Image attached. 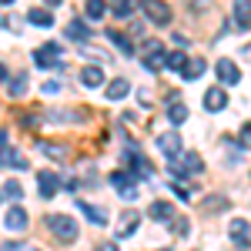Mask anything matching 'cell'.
Here are the masks:
<instances>
[{"instance_id": "1", "label": "cell", "mask_w": 251, "mask_h": 251, "mask_svg": "<svg viewBox=\"0 0 251 251\" xmlns=\"http://www.w3.org/2000/svg\"><path fill=\"white\" fill-rule=\"evenodd\" d=\"M47 228H50V234L60 238V241H74V238H77V221L67 218V214H50V218H47Z\"/></svg>"}, {"instance_id": "2", "label": "cell", "mask_w": 251, "mask_h": 251, "mask_svg": "<svg viewBox=\"0 0 251 251\" xmlns=\"http://www.w3.org/2000/svg\"><path fill=\"white\" fill-rule=\"evenodd\" d=\"M34 60H37L40 71H60L64 67V57H60V47L57 44H44L34 50Z\"/></svg>"}, {"instance_id": "3", "label": "cell", "mask_w": 251, "mask_h": 251, "mask_svg": "<svg viewBox=\"0 0 251 251\" xmlns=\"http://www.w3.org/2000/svg\"><path fill=\"white\" fill-rule=\"evenodd\" d=\"M141 10H144L148 20L157 24V27H168V24H171V7L161 3V0H141Z\"/></svg>"}, {"instance_id": "4", "label": "cell", "mask_w": 251, "mask_h": 251, "mask_svg": "<svg viewBox=\"0 0 251 251\" xmlns=\"http://www.w3.org/2000/svg\"><path fill=\"white\" fill-rule=\"evenodd\" d=\"M111 184L121 191V198H124V201H134V198H137L134 174H131V171H114V174H111Z\"/></svg>"}, {"instance_id": "5", "label": "cell", "mask_w": 251, "mask_h": 251, "mask_svg": "<svg viewBox=\"0 0 251 251\" xmlns=\"http://www.w3.org/2000/svg\"><path fill=\"white\" fill-rule=\"evenodd\" d=\"M228 231H231V241L238 245V248H251V225H248V221H241V218H234V221H231V228H228Z\"/></svg>"}, {"instance_id": "6", "label": "cell", "mask_w": 251, "mask_h": 251, "mask_svg": "<svg viewBox=\"0 0 251 251\" xmlns=\"http://www.w3.org/2000/svg\"><path fill=\"white\" fill-rule=\"evenodd\" d=\"M57 174L54 171H40L37 174V191H40V198H44V201H50V198H54V194H57Z\"/></svg>"}, {"instance_id": "7", "label": "cell", "mask_w": 251, "mask_h": 251, "mask_svg": "<svg viewBox=\"0 0 251 251\" xmlns=\"http://www.w3.org/2000/svg\"><path fill=\"white\" fill-rule=\"evenodd\" d=\"M27 221H30V218H27V211H24L20 204H14V208L7 211V221H3V225H7V231L24 234V231H27Z\"/></svg>"}, {"instance_id": "8", "label": "cell", "mask_w": 251, "mask_h": 251, "mask_svg": "<svg viewBox=\"0 0 251 251\" xmlns=\"http://www.w3.org/2000/svg\"><path fill=\"white\" fill-rule=\"evenodd\" d=\"M181 144H184V141H181V134H177V131H168V134L157 137V148H161L168 157H181Z\"/></svg>"}, {"instance_id": "9", "label": "cell", "mask_w": 251, "mask_h": 251, "mask_svg": "<svg viewBox=\"0 0 251 251\" xmlns=\"http://www.w3.org/2000/svg\"><path fill=\"white\" fill-rule=\"evenodd\" d=\"M228 104V91L225 87H208L204 91V111H221Z\"/></svg>"}, {"instance_id": "10", "label": "cell", "mask_w": 251, "mask_h": 251, "mask_svg": "<svg viewBox=\"0 0 251 251\" xmlns=\"http://www.w3.org/2000/svg\"><path fill=\"white\" fill-rule=\"evenodd\" d=\"M144 67H148V71L164 67V50H161V44H157V40H151V44L144 47Z\"/></svg>"}, {"instance_id": "11", "label": "cell", "mask_w": 251, "mask_h": 251, "mask_svg": "<svg viewBox=\"0 0 251 251\" xmlns=\"http://www.w3.org/2000/svg\"><path fill=\"white\" fill-rule=\"evenodd\" d=\"M214 71H218L221 84H238V80H241V71H238V64H231V60H218Z\"/></svg>"}, {"instance_id": "12", "label": "cell", "mask_w": 251, "mask_h": 251, "mask_svg": "<svg viewBox=\"0 0 251 251\" xmlns=\"http://www.w3.org/2000/svg\"><path fill=\"white\" fill-rule=\"evenodd\" d=\"M64 34H67L71 40H77V44H87V37H91V27H87L84 20H77V17H74V20H67Z\"/></svg>"}, {"instance_id": "13", "label": "cell", "mask_w": 251, "mask_h": 251, "mask_svg": "<svg viewBox=\"0 0 251 251\" xmlns=\"http://www.w3.org/2000/svg\"><path fill=\"white\" fill-rule=\"evenodd\" d=\"M234 24L241 30H251V0H234Z\"/></svg>"}, {"instance_id": "14", "label": "cell", "mask_w": 251, "mask_h": 251, "mask_svg": "<svg viewBox=\"0 0 251 251\" xmlns=\"http://www.w3.org/2000/svg\"><path fill=\"white\" fill-rule=\"evenodd\" d=\"M40 151L47 157H54V161H67V157H71V148H64L57 141H40Z\"/></svg>"}, {"instance_id": "15", "label": "cell", "mask_w": 251, "mask_h": 251, "mask_svg": "<svg viewBox=\"0 0 251 251\" xmlns=\"http://www.w3.org/2000/svg\"><path fill=\"white\" fill-rule=\"evenodd\" d=\"M77 208H80L84 214H87V221H91V225H97V228H100V225L107 221V214L100 211V208H94V204H87L84 198H77Z\"/></svg>"}, {"instance_id": "16", "label": "cell", "mask_w": 251, "mask_h": 251, "mask_svg": "<svg viewBox=\"0 0 251 251\" xmlns=\"http://www.w3.org/2000/svg\"><path fill=\"white\" fill-rule=\"evenodd\" d=\"M137 211H127L124 218H121V225H117V238H131V234L137 231Z\"/></svg>"}, {"instance_id": "17", "label": "cell", "mask_w": 251, "mask_h": 251, "mask_svg": "<svg viewBox=\"0 0 251 251\" xmlns=\"http://www.w3.org/2000/svg\"><path fill=\"white\" fill-rule=\"evenodd\" d=\"M7 164H17V168H27V161L17 154V148H7V144H0V168H7Z\"/></svg>"}, {"instance_id": "18", "label": "cell", "mask_w": 251, "mask_h": 251, "mask_svg": "<svg viewBox=\"0 0 251 251\" xmlns=\"http://www.w3.org/2000/svg\"><path fill=\"white\" fill-rule=\"evenodd\" d=\"M80 80H84L87 87H100V84H104V71L91 64V67H84V71H80Z\"/></svg>"}, {"instance_id": "19", "label": "cell", "mask_w": 251, "mask_h": 251, "mask_svg": "<svg viewBox=\"0 0 251 251\" xmlns=\"http://www.w3.org/2000/svg\"><path fill=\"white\" fill-rule=\"evenodd\" d=\"M151 218H154V221H174V208L168 201H154V204H151Z\"/></svg>"}, {"instance_id": "20", "label": "cell", "mask_w": 251, "mask_h": 251, "mask_svg": "<svg viewBox=\"0 0 251 251\" xmlns=\"http://www.w3.org/2000/svg\"><path fill=\"white\" fill-rule=\"evenodd\" d=\"M127 91H131V84H127L124 77H117V80H111V84H107V97H111V100H121V97H127Z\"/></svg>"}, {"instance_id": "21", "label": "cell", "mask_w": 251, "mask_h": 251, "mask_svg": "<svg viewBox=\"0 0 251 251\" xmlns=\"http://www.w3.org/2000/svg\"><path fill=\"white\" fill-rule=\"evenodd\" d=\"M201 74H204V60H188V64L181 67V77L184 80H198Z\"/></svg>"}, {"instance_id": "22", "label": "cell", "mask_w": 251, "mask_h": 251, "mask_svg": "<svg viewBox=\"0 0 251 251\" xmlns=\"http://www.w3.org/2000/svg\"><path fill=\"white\" fill-rule=\"evenodd\" d=\"M27 20H30L34 27H50V24H54V14L40 7V10H30V14H27Z\"/></svg>"}, {"instance_id": "23", "label": "cell", "mask_w": 251, "mask_h": 251, "mask_svg": "<svg viewBox=\"0 0 251 251\" xmlns=\"http://www.w3.org/2000/svg\"><path fill=\"white\" fill-rule=\"evenodd\" d=\"M188 64V57L181 54V50H174V54H164V67H171V71H181Z\"/></svg>"}, {"instance_id": "24", "label": "cell", "mask_w": 251, "mask_h": 251, "mask_svg": "<svg viewBox=\"0 0 251 251\" xmlns=\"http://www.w3.org/2000/svg\"><path fill=\"white\" fill-rule=\"evenodd\" d=\"M27 94V74H17L10 80V97H24Z\"/></svg>"}, {"instance_id": "25", "label": "cell", "mask_w": 251, "mask_h": 251, "mask_svg": "<svg viewBox=\"0 0 251 251\" xmlns=\"http://www.w3.org/2000/svg\"><path fill=\"white\" fill-rule=\"evenodd\" d=\"M104 14H107L104 0H87V17H91V20H100Z\"/></svg>"}, {"instance_id": "26", "label": "cell", "mask_w": 251, "mask_h": 251, "mask_svg": "<svg viewBox=\"0 0 251 251\" xmlns=\"http://www.w3.org/2000/svg\"><path fill=\"white\" fill-rule=\"evenodd\" d=\"M131 7H134V3H131V0H114V17L127 20V17H131V14H134V10H131Z\"/></svg>"}, {"instance_id": "27", "label": "cell", "mask_w": 251, "mask_h": 251, "mask_svg": "<svg viewBox=\"0 0 251 251\" xmlns=\"http://www.w3.org/2000/svg\"><path fill=\"white\" fill-rule=\"evenodd\" d=\"M107 37H111V44H114V47H121L124 54H131V50H134V47H131V40H127V37H121L117 30H107Z\"/></svg>"}, {"instance_id": "28", "label": "cell", "mask_w": 251, "mask_h": 251, "mask_svg": "<svg viewBox=\"0 0 251 251\" xmlns=\"http://www.w3.org/2000/svg\"><path fill=\"white\" fill-rule=\"evenodd\" d=\"M168 117H171L174 124H184V121H188V107H184V104H171Z\"/></svg>"}, {"instance_id": "29", "label": "cell", "mask_w": 251, "mask_h": 251, "mask_svg": "<svg viewBox=\"0 0 251 251\" xmlns=\"http://www.w3.org/2000/svg\"><path fill=\"white\" fill-rule=\"evenodd\" d=\"M3 194H7L10 201H20V198H24V188H20L17 181H7V184H3Z\"/></svg>"}, {"instance_id": "30", "label": "cell", "mask_w": 251, "mask_h": 251, "mask_svg": "<svg viewBox=\"0 0 251 251\" xmlns=\"http://www.w3.org/2000/svg\"><path fill=\"white\" fill-rule=\"evenodd\" d=\"M225 204H228V201H225V198H221V194H211V201H204V204H201V208H204V211H221V208H225Z\"/></svg>"}, {"instance_id": "31", "label": "cell", "mask_w": 251, "mask_h": 251, "mask_svg": "<svg viewBox=\"0 0 251 251\" xmlns=\"http://www.w3.org/2000/svg\"><path fill=\"white\" fill-rule=\"evenodd\" d=\"M171 231L184 238V234H188V221H184V218H181V221H171Z\"/></svg>"}, {"instance_id": "32", "label": "cell", "mask_w": 251, "mask_h": 251, "mask_svg": "<svg viewBox=\"0 0 251 251\" xmlns=\"http://www.w3.org/2000/svg\"><path fill=\"white\" fill-rule=\"evenodd\" d=\"M174 194H177L181 201H191V191H188L184 184H177V181H174Z\"/></svg>"}, {"instance_id": "33", "label": "cell", "mask_w": 251, "mask_h": 251, "mask_svg": "<svg viewBox=\"0 0 251 251\" xmlns=\"http://www.w3.org/2000/svg\"><path fill=\"white\" fill-rule=\"evenodd\" d=\"M241 148H251V124H245V131H241Z\"/></svg>"}, {"instance_id": "34", "label": "cell", "mask_w": 251, "mask_h": 251, "mask_svg": "<svg viewBox=\"0 0 251 251\" xmlns=\"http://www.w3.org/2000/svg\"><path fill=\"white\" fill-rule=\"evenodd\" d=\"M57 91H60V84H57V80H50V84H44V94H57Z\"/></svg>"}, {"instance_id": "35", "label": "cell", "mask_w": 251, "mask_h": 251, "mask_svg": "<svg viewBox=\"0 0 251 251\" xmlns=\"http://www.w3.org/2000/svg\"><path fill=\"white\" fill-rule=\"evenodd\" d=\"M94 251H117V245H114V241H104V245H97Z\"/></svg>"}, {"instance_id": "36", "label": "cell", "mask_w": 251, "mask_h": 251, "mask_svg": "<svg viewBox=\"0 0 251 251\" xmlns=\"http://www.w3.org/2000/svg\"><path fill=\"white\" fill-rule=\"evenodd\" d=\"M44 3H47V7H60V0H44Z\"/></svg>"}, {"instance_id": "37", "label": "cell", "mask_w": 251, "mask_h": 251, "mask_svg": "<svg viewBox=\"0 0 251 251\" xmlns=\"http://www.w3.org/2000/svg\"><path fill=\"white\" fill-rule=\"evenodd\" d=\"M3 77H7V71H3V64H0V80H3Z\"/></svg>"}, {"instance_id": "38", "label": "cell", "mask_w": 251, "mask_h": 251, "mask_svg": "<svg viewBox=\"0 0 251 251\" xmlns=\"http://www.w3.org/2000/svg\"><path fill=\"white\" fill-rule=\"evenodd\" d=\"M3 141H7V134H3V131H0V144H3Z\"/></svg>"}, {"instance_id": "39", "label": "cell", "mask_w": 251, "mask_h": 251, "mask_svg": "<svg viewBox=\"0 0 251 251\" xmlns=\"http://www.w3.org/2000/svg\"><path fill=\"white\" fill-rule=\"evenodd\" d=\"M245 54H248V57H251V44H248V47H245Z\"/></svg>"}, {"instance_id": "40", "label": "cell", "mask_w": 251, "mask_h": 251, "mask_svg": "<svg viewBox=\"0 0 251 251\" xmlns=\"http://www.w3.org/2000/svg\"><path fill=\"white\" fill-rule=\"evenodd\" d=\"M0 3H10V0H0Z\"/></svg>"}]
</instances>
